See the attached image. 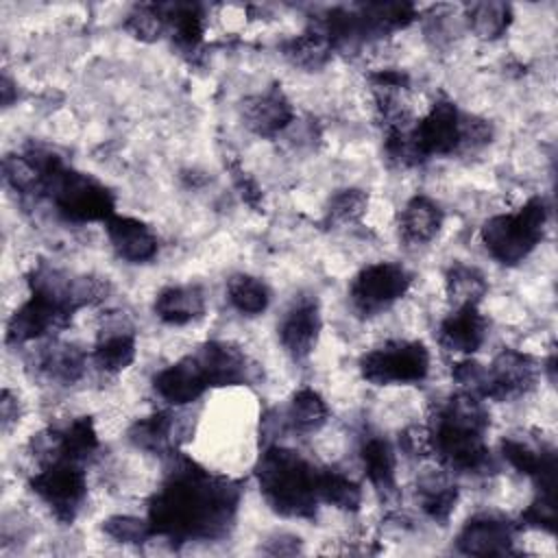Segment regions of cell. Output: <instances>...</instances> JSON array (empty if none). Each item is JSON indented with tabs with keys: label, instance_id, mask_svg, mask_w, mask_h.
<instances>
[{
	"label": "cell",
	"instance_id": "9c48e42d",
	"mask_svg": "<svg viewBox=\"0 0 558 558\" xmlns=\"http://www.w3.org/2000/svg\"><path fill=\"white\" fill-rule=\"evenodd\" d=\"M320 310L316 299H296L279 320V344L294 360H307L320 336Z\"/></svg>",
	"mask_w": 558,
	"mask_h": 558
},
{
	"label": "cell",
	"instance_id": "7a4b0ae2",
	"mask_svg": "<svg viewBox=\"0 0 558 558\" xmlns=\"http://www.w3.org/2000/svg\"><path fill=\"white\" fill-rule=\"evenodd\" d=\"M547 222V207L541 198H530L514 214H499L482 227V240L488 253L501 264H517L525 259L543 238Z\"/></svg>",
	"mask_w": 558,
	"mask_h": 558
},
{
	"label": "cell",
	"instance_id": "5bb4252c",
	"mask_svg": "<svg viewBox=\"0 0 558 558\" xmlns=\"http://www.w3.org/2000/svg\"><path fill=\"white\" fill-rule=\"evenodd\" d=\"M292 105L279 89H268L264 94L251 96L244 102V122L253 133L262 137L277 135L292 122Z\"/></svg>",
	"mask_w": 558,
	"mask_h": 558
},
{
	"label": "cell",
	"instance_id": "5b68a950",
	"mask_svg": "<svg viewBox=\"0 0 558 558\" xmlns=\"http://www.w3.org/2000/svg\"><path fill=\"white\" fill-rule=\"evenodd\" d=\"M410 283H412V277L401 264H392V262L368 264L351 281V288H349L351 305L362 316L381 314L408 292Z\"/></svg>",
	"mask_w": 558,
	"mask_h": 558
},
{
	"label": "cell",
	"instance_id": "52a82bcc",
	"mask_svg": "<svg viewBox=\"0 0 558 558\" xmlns=\"http://www.w3.org/2000/svg\"><path fill=\"white\" fill-rule=\"evenodd\" d=\"M538 379V364L530 353L517 349H501L484 373L482 395L506 401L530 392Z\"/></svg>",
	"mask_w": 558,
	"mask_h": 558
},
{
	"label": "cell",
	"instance_id": "e0dca14e",
	"mask_svg": "<svg viewBox=\"0 0 558 558\" xmlns=\"http://www.w3.org/2000/svg\"><path fill=\"white\" fill-rule=\"evenodd\" d=\"M440 225H442V211L427 196L410 198L399 218V231L408 244L432 242L436 238Z\"/></svg>",
	"mask_w": 558,
	"mask_h": 558
},
{
	"label": "cell",
	"instance_id": "d4e9b609",
	"mask_svg": "<svg viewBox=\"0 0 558 558\" xmlns=\"http://www.w3.org/2000/svg\"><path fill=\"white\" fill-rule=\"evenodd\" d=\"M0 412H2V427H4V429H9V427H11V423H15V421H17V414H20L17 397H15L11 390H4V392H2Z\"/></svg>",
	"mask_w": 558,
	"mask_h": 558
},
{
	"label": "cell",
	"instance_id": "30bf717a",
	"mask_svg": "<svg viewBox=\"0 0 558 558\" xmlns=\"http://www.w3.org/2000/svg\"><path fill=\"white\" fill-rule=\"evenodd\" d=\"M153 388L166 403L181 408L196 401L209 388V381L196 355H190L161 368L153 379Z\"/></svg>",
	"mask_w": 558,
	"mask_h": 558
},
{
	"label": "cell",
	"instance_id": "8fae6325",
	"mask_svg": "<svg viewBox=\"0 0 558 558\" xmlns=\"http://www.w3.org/2000/svg\"><path fill=\"white\" fill-rule=\"evenodd\" d=\"M486 338V318L475 305L453 307V312L438 327V342L445 351L471 355Z\"/></svg>",
	"mask_w": 558,
	"mask_h": 558
},
{
	"label": "cell",
	"instance_id": "ba28073f",
	"mask_svg": "<svg viewBox=\"0 0 558 558\" xmlns=\"http://www.w3.org/2000/svg\"><path fill=\"white\" fill-rule=\"evenodd\" d=\"M414 155H447L462 144V116L451 102H436L408 137Z\"/></svg>",
	"mask_w": 558,
	"mask_h": 558
},
{
	"label": "cell",
	"instance_id": "603a6c76",
	"mask_svg": "<svg viewBox=\"0 0 558 558\" xmlns=\"http://www.w3.org/2000/svg\"><path fill=\"white\" fill-rule=\"evenodd\" d=\"M368 209V196L362 190L347 187L331 196L327 207V222L333 227H349L362 220Z\"/></svg>",
	"mask_w": 558,
	"mask_h": 558
},
{
	"label": "cell",
	"instance_id": "d6986e66",
	"mask_svg": "<svg viewBox=\"0 0 558 558\" xmlns=\"http://www.w3.org/2000/svg\"><path fill=\"white\" fill-rule=\"evenodd\" d=\"M488 290L486 277L475 268L466 264H453L445 279V292L453 307H466L475 305L484 299Z\"/></svg>",
	"mask_w": 558,
	"mask_h": 558
},
{
	"label": "cell",
	"instance_id": "4fadbf2b",
	"mask_svg": "<svg viewBox=\"0 0 558 558\" xmlns=\"http://www.w3.org/2000/svg\"><path fill=\"white\" fill-rule=\"evenodd\" d=\"M512 525L499 517L482 514L473 517L460 532L458 545L464 554H506L514 541Z\"/></svg>",
	"mask_w": 558,
	"mask_h": 558
},
{
	"label": "cell",
	"instance_id": "8992f818",
	"mask_svg": "<svg viewBox=\"0 0 558 558\" xmlns=\"http://www.w3.org/2000/svg\"><path fill=\"white\" fill-rule=\"evenodd\" d=\"M33 490L39 499L52 508V512L63 519L72 521L76 510L81 508L87 495L85 473L81 471L78 462L72 460H54L48 462L31 482Z\"/></svg>",
	"mask_w": 558,
	"mask_h": 558
},
{
	"label": "cell",
	"instance_id": "7402d4cb",
	"mask_svg": "<svg viewBox=\"0 0 558 558\" xmlns=\"http://www.w3.org/2000/svg\"><path fill=\"white\" fill-rule=\"evenodd\" d=\"M471 31L480 39L499 37L510 24V7L504 2H477L469 7Z\"/></svg>",
	"mask_w": 558,
	"mask_h": 558
},
{
	"label": "cell",
	"instance_id": "9a60e30c",
	"mask_svg": "<svg viewBox=\"0 0 558 558\" xmlns=\"http://www.w3.org/2000/svg\"><path fill=\"white\" fill-rule=\"evenodd\" d=\"M205 312V294L198 286H168L155 296V314L166 325H187Z\"/></svg>",
	"mask_w": 558,
	"mask_h": 558
},
{
	"label": "cell",
	"instance_id": "cb8c5ba5",
	"mask_svg": "<svg viewBox=\"0 0 558 558\" xmlns=\"http://www.w3.org/2000/svg\"><path fill=\"white\" fill-rule=\"evenodd\" d=\"M102 530L120 543H144L153 534L150 523H146L137 517H129V514H118V517L107 519Z\"/></svg>",
	"mask_w": 558,
	"mask_h": 558
},
{
	"label": "cell",
	"instance_id": "277c9868",
	"mask_svg": "<svg viewBox=\"0 0 558 558\" xmlns=\"http://www.w3.org/2000/svg\"><path fill=\"white\" fill-rule=\"evenodd\" d=\"M364 379L377 386L388 384H416L429 371V353L421 342H386L360 360Z\"/></svg>",
	"mask_w": 558,
	"mask_h": 558
},
{
	"label": "cell",
	"instance_id": "7c38bea8",
	"mask_svg": "<svg viewBox=\"0 0 558 558\" xmlns=\"http://www.w3.org/2000/svg\"><path fill=\"white\" fill-rule=\"evenodd\" d=\"M107 238L124 262L142 264L157 255V235L135 218L111 216L107 220Z\"/></svg>",
	"mask_w": 558,
	"mask_h": 558
},
{
	"label": "cell",
	"instance_id": "3957f363",
	"mask_svg": "<svg viewBox=\"0 0 558 558\" xmlns=\"http://www.w3.org/2000/svg\"><path fill=\"white\" fill-rule=\"evenodd\" d=\"M57 209L72 220H100L111 218L113 196L98 181L87 174L57 168L46 181Z\"/></svg>",
	"mask_w": 558,
	"mask_h": 558
},
{
	"label": "cell",
	"instance_id": "6da1fadb",
	"mask_svg": "<svg viewBox=\"0 0 558 558\" xmlns=\"http://www.w3.org/2000/svg\"><path fill=\"white\" fill-rule=\"evenodd\" d=\"M259 486L268 504L286 517H307L316 504L318 473L292 449H268L257 469Z\"/></svg>",
	"mask_w": 558,
	"mask_h": 558
},
{
	"label": "cell",
	"instance_id": "ffe728a7",
	"mask_svg": "<svg viewBox=\"0 0 558 558\" xmlns=\"http://www.w3.org/2000/svg\"><path fill=\"white\" fill-rule=\"evenodd\" d=\"M227 299L233 305V310H238L244 316H257V314L266 312V307L270 303L266 283L262 279L244 275V272L229 277Z\"/></svg>",
	"mask_w": 558,
	"mask_h": 558
},
{
	"label": "cell",
	"instance_id": "ac0fdd59",
	"mask_svg": "<svg viewBox=\"0 0 558 558\" xmlns=\"http://www.w3.org/2000/svg\"><path fill=\"white\" fill-rule=\"evenodd\" d=\"M327 416H329V410L323 397L312 388L296 390L286 410V423L301 434L318 432L327 423Z\"/></svg>",
	"mask_w": 558,
	"mask_h": 558
},
{
	"label": "cell",
	"instance_id": "44dd1931",
	"mask_svg": "<svg viewBox=\"0 0 558 558\" xmlns=\"http://www.w3.org/2000/svg\"><path fill=\"white\" fill-rule=\"evenodd\" d=\"M316 495L340 510H357L362 504V488L353 477L338 469H327L316 477Z\"/></svg>",
	"mask_w": 558,
	"mask_h": 558
},
{
	"label": "cell",
	"instance_id": "2e32d148",
	"mask_svg": "<svg viewBox=\"0 0 558 558\" xmlns=\"http://www.w3.org/2000/svg\"><path fill=\"white\" fill-rule=\"evenodd\" d=\"M360 458L368 482L390 495L397 488V456L384 436H366L360 447Z\"/></svg>",
	"mask_w": 558,
	"mask_h": 558
}]
</instances>
